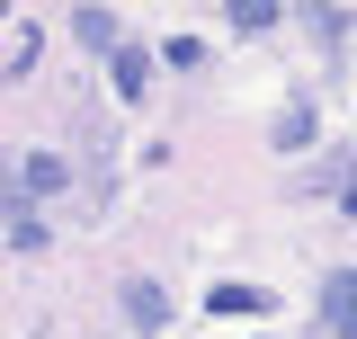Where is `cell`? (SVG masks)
Here are the masks:
<instances>
[{"mask_svg": "<svg viewBox=\"0 0 357 339\" xmlns=\"http://www.w3.org/2000/svg\"><path fill=\"white\" fill-rule=\"evenodd\" d=\"M268 134H277L286 152H304V143H312V98H286V107H277V126H268Z\"/></svg>", "mask_w": 357, "mask_h": 339, "instance_id": "4", "label": "cell"}, {"mask_svg": "<svg viewBox=\"0 0 357 339\" xmlns=\"http://www.w3.org/2000/svg\"><path fill=\"white\" fill-rule=\"evenodd\" d=\"M321 331L357 339V268H331V277H321Z\"/></svg>", "mask_w": 357, "mask_h": 339, "instance_id": "1", "label": "cell"}, {"mask_svg": "<svg viewBox=\"0 0 357 339\" xmlns=\"http://www.w3.org/2000/svg\"><path fill=\"white\" fill-rule=\"evenodd\" d=\"M126 312H134V331H170V295H161L152 277H134V286H126Z\"/></svg>", "mask_w": 357, "mask_h": 339, "instance_id": "2", "label": "cell"}, {"mask_svg": "<svg viewBox=\"0 0 357 339\" xmlns=\"http://www.w3.org/2000/svg\"><path fill=\"white\" fill-rule=\"evenodd\" d=\"M63 179H72V170L54 161V152H27V161H18V188H36V197H54Z\"/></svg>", "mask_w": 357, "mask_h": 339, "instance_id": "5", "label": "cell"}, {"mask_svg": "<svg viewBox=\"0 0 357 339\" xmlns=\"http://www.w3.org/2000/svg\"><path fill=\"white\" fill-rule=\"evenodd\" d=\"M107 63H116V89H126V98H143V81H152V63H143V54H134V45H116V54H107Z\"/></svg>", "mask_w": 357, "mask_h": 339, "instance_id": "7", "label": "cell"}, {"mask_svg": "<svg viewBox=\"0 0 357 339\" xmlns=\"http://www.w3.org/2000/svg\"><path fill=\"white\" fill-rule=\"evenodd\" d=\"M232 27H241V36H259V27H277V0H232Z\"/></svg>", "mask_w": 357, "mask_h": 339, "instance_id": "8", "label": "cell"}, {"mask_svg": "<svg viewBox=\"0 0 357 339\" xmlns=\"http://www.w3.org/2000/svg\"><path fill=\"white\" fill-rule=\"evenodd\" d=\"M206 312L241 322V312H268V295H259V286H215V295H206Z\"/></svg>", "mask_w": 357, "mask_h": 339, "instance_id": "6", "label": "cell"}, {"mask_svg": "<svg viewBox=\"0 0 357 339\" xmlns=\"http://www.w3.org/2000/svg\"><path fill=\"white\" fill-rule=\"evenodd\" d=\"M72 36H81L89 54H116V45H126L116 36V9H72Z\"/></svg>", "mask_w": 357, "mask_h": 339, "instance_id": "3", "label": "cell"}, {"mask_svg": "<svg viewBox=\"0 0 357 339\" xmlns=\"http://www.w3.org/2000/svg\"><path fill=\"white\" fill-rule=\"evenodd\" d=\"M340 206H349V214H357V188H340Z\"/></svg>", "mask_w": 357, "mask_h": 339, "instance_id": "9", "label": "cell"}]
</instances>
